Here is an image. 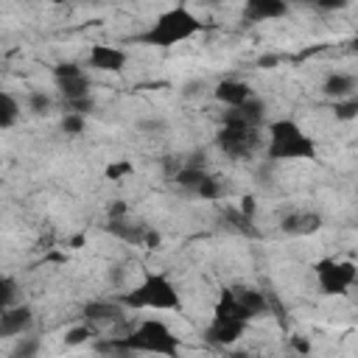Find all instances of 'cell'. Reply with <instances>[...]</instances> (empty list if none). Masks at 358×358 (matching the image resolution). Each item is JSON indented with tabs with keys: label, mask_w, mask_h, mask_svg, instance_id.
I'll return each instance as SVG.
<instances>
[{
	"label": "cell",
	"mask_w": 358,
	"mask_h": 358,
	"mask_svg": "<svg viewBox=\"0 0 358 358\" xmlns=\"http://www.w3.org/2000/svg\"><path fill=\"white\" fill-rule=\"evenodd\" d=\"M101 350H115V352H154V355H176L179 350V336H173V330L159 322V319H145L140 322L131 333L120 336V338H109L103 344H98Z\"/></svg>",
	"instance_id": "1"
},
{
	"label": "cell",
	"mask_w": 358,
	"mask_h": 358,
	"mask_svg": "<svg viewBox=\"0 0 358 358\" xmlns=\"http://www.w3.org/2000/svg\"><path fill=\"white\" fill-rule=\"evenodd\" d=\"M199 31H201V22H199L187 8L176 6V8L162 11V14L151 22V28H148L145 34H140L137 39H140V42H145V45L171 48V45H176V42L190 39V36H193V34H199Z\"/></svg>",
	"instance_id": "2"
},
{
	"label": "cell",
	"mask_w": 358,
	"mask_h": 358,
	"mask_svg": "<svg viewBox=\"0 0 358 358\" xmlns=\"http://www.w3.org/2000/svg\"><path fill=\"white\" fill-rule=\"evenodd\" d=\"M266 157L274 162H280V159H313L316 143L294 120H274V123H268Z\"/></svg>",
	"instance_id": "3"
},
{
	"label": "cell",
	"mask_w": 358,
	"mask_h": 358,
	"mask_svg": "<svg viewBox=\"0 0 358 358\" xmlns=\"http://www.w3.org/2000/svg\"><path fill=\"white\" fill-rule=\"evenodd\" d=\"M120 305L126 308H154V310H176L179 302V291L173 288V282L165 274H148L134 291L120 296Z\"/></svg>",
	"instance_id": "4"
},
{
	"label": "cell",
	"mask_w": 358,
	"mask_h": 358,
	"mask_svg": "<svg viewBox=\"0 0 358 358\" xmlns=\"http://www.w3.org/2000/svg\"><path fill=\"white\" fill-rule=\"evenodd\" d=\"M215 145L232 157V159H241V157H249L257 145H260V129L255 126H241V123H224L215 134Z\"/></svg>",
	"instance_id": "5"
},
{
	"label": "cell",
	"mask_w": 358,
	"mask_h": 358,
	"mask_svg": "<svg viewBox=\"0 0 358 358\" xmlns=\"http://www.w3.org/2000/svg\"><path fill=\"white\" fill-rule=\"evenodd\" d=\"M313 274H316L319 291L327 294V296H341V294H347V288L355 282V266H352V263L333 260V257L319 260V263L313 266Z\"/></svg>",
	"instance_id": "6"
},
{
	"label": "cell",
	"mask_w": 358,
	"mask_h": 358,
	"mask_svg": "<svg viewBox=\"0 0 358 358\" xmlns=\"http://www.w3.org/2000/svg\"><path fill=\"white\" fill-rule=\"evenodd\" d=\"M53 76H56V84L64 95V101H78V98H90V78L87 73L73 64V62H62L53 67Z\"/></svg>",
	"instance_id": "7"
},
{
	"label": "cell",
	"mask_w": 358,
	"mask_h": 358,
	"mask_svg": "<svg viewBox=\"0 0 358 358\" xmlns=\"http://www.w3.org/2000/svg\"><path fill=\"white\" fill-rule=\"evenodd\" d=\"M90 67L103 70V73H120L126 67V50L115 48V45H92L90 56H87Z\"/></svg>",
	"instance_id": "8"
},
{
	"label": "cell",
	"mask_w": 358,
	"mask_h": 358,
	"mask_svg": "<svg viewBox=\"0 0 358 358\" xmlns=\"http://www.w3.org/2000/svg\"><path fill=\"white\" fill-rule=\"evenodd\" d=\"M213 95H215L224 106H229V109H238L241 103H246L249 98H255L252 87H249L246 81H238V78H224V81H218L215 90H213Z\"/></svg>",
	"instance_id": "9"
},
{
	"label": "cell",
	"mask_w": 358,
	"mask_h": 358,
	"mask_svg": "<svg viewBox=\"0 0 358 358\" xmlns=\"http://www.w3.org/2000/svg\"><path fill=\"white\" fill-rule=\"evenodd\" d=\"M34 322V313L28 305H14V308H6L0 313V336L3 338H11V336H22Z\"/></svg>",
	"instance_id": "10"
},
{
	"label": "cell",
	"mask_w": 358,
	"mask_h": 358,
	"mask_svg": "<svg viewBox=\"0 0 358 358\" xmlns=\"http://www.w3.org/2000/svg\"><path fill=\"white\" fill-rule=\"evenodd\" d=\"M246 330V322H235V319H215L210 322V327L204 330V338L210 344H218V347H227L232 341H238Z\"/></svg>",
	"instance_id": "11"
},
{
	"label": "cell",
	"mask_w": 358,
	"mask_h": 358,
	"mask_svg": "<svg viewBox=\"0 0 358 358\" xmlns=\"http://www.w3.org/2000/svg\"><path fill=\"white\" fill-rule=\"evenodd\" d=\"M263 117H266V103L255 95V98H249L246 103H241L238 109H229V112L224 115V123H241V126H255V129H260Z\"/></svg>",
	"instance_id": "12"
},
{
	"label": "cell",
	"mask_w": 358,
	"mask_h": 358,
	"mask_svg": "<svg viewBox=\"0 0 358 358\" xmlns=\"http://www.w3.org/2000/svg\"><path fill=\"white\" fill-rule=\"evenodd\" d=\"M285 14H288V6L282 0H249L243 6V20L249 22H268Z\"/></svg>",
	"instance_id": "13"
},
{
	"label": "cell",
	"mask_w": 358,
	"mask_h": 358,
	"mask_svg": "<svg viewBox=\"0 0 358 358\" xmlns=\"http://www.w3.org/2000/svg\"><path fill=\"white\" fill-rule=\"evenodd\" d=\"M280 227L288 235H310V232H316L322 227V215L319 213H299L296 210V213H288L280 221Z\"/></svg>",
	"instance_id": "14"
},
{
	"label": "cell",
	"mask_w": 358,
	"mask_h": 358,
	"mask_svg": "<svg viewBox=\"0 0 358 358\" xmlns=\"http://www.w3.org/2000/svg\"><path fill=\"white\" fill-rule=\"evenodd\" d=\"M84 316L90 324H117L123 322L120 302H90L84 305Z\"/></svg>",
	"instance_id": "15"
},
{
	"label": "cell",
	"mask_w": 358,
	"mask_h": 358,
	"mask_svg": "<svg viewBox=\"0 0 358 358\" xmlns=\"http://www.w3.org/2000/svg\"><path fill=\"white\" fill-rule=\"evenodd\" d=\"M106 232H112L115 238H120V241H126V243H143V246H145V238H148V227H143V224H129V221H123V218H109Z\"/></svg>",
	"instance_id": "16"
},
{
	"label": "cell",
	"mask_w": 358,
	"mask_h": 358,
	"mask_svg": "<svg viewBox=\"0 0 358 358\" xmlns=\"http://www.w3.org/2000/svg\"><path fill=\"white\" fill-rule=\"evenodd\" d=\"M352 90H355V78H352L350 73H330V76L324 78V84H322V92H324L327 98H333V101L350 98Z\"/></svg>",
	"instance_id": "17"
},
{
	"label": "cell",
	"mask_w": 358,
	"mask_h": 358,
	"mask_svg": "<svg viewBox=\"0 0 358 358\" xmlns=\"http://www.w3.org/2000/svg\"><path fill=\"white\" fill-rule=\"evenodd\" d=\"M210 176H213V173H207L204 168H179V171L173 173V182H176L179 187H185L187 193L199 196V190L204 187V182H207Z\"/></svg>",
	"instance_id": "18"
},
{
	"label": "cell",
	"mask_w": 358,
	"mask_h": 358,
	"mask_svg": "<svg viewBox=\"0 0 358 358\" xmlns=\"http://www.w3.org/2000/svg\"><path fill=\"white\" fill-rule=\"evenodd\" d=\"M235 294H238V302L243 305V310H246L249 319L263 316L268 310V302H266V296L260 291H255V288H235Z\"/></svg>",
	"instance_id": "19"
},
{
	"label": "cell",
	"mask_w": 358,
	"mask_h": 358,
	"mask_svg": "<svg viewBox=\"0 0 358 358\" xmlns=\"http://www.w3.org/2000/svg\"><path fill=\"white\" fill-rule=\"evenodd\" d=\"M20 117V103L11 92H0V129H11Z\"/></svg>",
	"instance_id": "20"
},
{
	"label": "cell",
	"mask_w": 358,
	"mask_h": 358,
	"mask_svg": "<svg viewBox=\"0 0 358 358\" xmlns=\"http://www.w3.org/2000/svg\"><path fill=\"white\" fill-rule=\"evenodd\" d=\"M39 347H42V341L36 336H20V341L14 344V350H11L8 358H36L39 355Z\"/></svg>",
	"instance_id": "21"
},
{
	"label": "cell",
	"mask_w": 358,
	"mask_h": 358,
	"mask_svg": "<svg viewBox=\"0 0 358 358\" xmlns=\"http://www.w3.org/2000/svg\"><path fill=\"white\" fill-rule=\"evenodd\" d=\"M25 103H28V112H34V115H48L53 109V98L48 92H42V90L28 92V101Z\"/></svg>",
	"instance_id": "22"
},
{
	"label": "cell",
	"mask_w": 358,
	"mask_h": 358,
	"mask_svg": "<svg viewBox=\"0 0 358 358\" xmlns=\"http://www.w3.org/2000/svg\"><path fill=\"white\" fill-rule=\"evenodd\" d=\"M333 115L338 120H352L358 117V95H350L344 101H333Z\"/></svg>",
	"instance_id": "23"
},
{
	"label": "cell",
	"mask_w": 358,
	"mask_h": 358,
	"mask_svg": "<svg viewBox=\"0 0 358 358\" xmlns=\"http://www.w3.org/2000/svg\"><path fill=\"white\" fill-rule=\"evenodd\" d=\"M14 299H17V282L11 277H3L0 280V305H3V310L14 308Z\"/></svg>",
	"instance_id": "24"
},
{
	"label": "cell",
	"mask_w": 358,
	"mask_h": 358,
	"mask_svg": "<svg viewBox=\"0 0 358 358\" xmlns=\"http://www.w3.org/2000/svg\"><path fill=\"white\" fill-rule=\"evenodd\" d=\"M84 126H87V120H84V115H76V112H67V115L62 117V131H67V134H81V131H84Z\"/></svg>",
	"instance_id": "25"
},
{
	"label": "cell",
	"mask_w": 358,
	"mask_h": 358,
	"mask_svg": "<svg viewBox=\"0 0 358 358\" xmlns=\"http://www.w3.org/2000/svg\"><path fill=\"white\" fill-rule=\"evenodd\" d=\"M90 336H92V327H90V324H78V327H70V330H67L64 344H67V347H76V344H84Z\"/></svg>",
	"instance_id": "26"
},
{
	"label": "cell",
	"mask_w": 358,
	"mask_h": 358,
	"mask_svg": "<svg viewBox=\"0 0 358 358\" xmlns=\"http://www.w3.org/2000/svg\"><path fill=\"white\" fill-rule=\"evenodd\" d=\"M95 109V101L92 98H78V101H67V112H76V115H87Z\"/></svg>",
	"instance_id": "27"
},
{
	"label": "cell",
	"mask_w": 358,
	"mask_h": 358,
	"mask_svg": "<svg viewBox=\"0 0 358 358\" xmlns=\"http://www.w3.org/2000/svg\"><path fill=\"white\" fill-rule=\"evenodd\" d=\"M126 173H131V162H115V165L106 168L109 179H117V176H126Z\"/></svg>",
	"instance_id": "28"
},
{
	"label": "cell",
	"mask_w": 358,
	"mask_h": 358,
	"mask_svg": "<svg viewBox=\"0 0 358 358\" xmlns=\"http://www.w3.org/2000/svg\"><path fill=\"white\" fill-rule=\"evenodd\" d=\"M241 213L252 221V215H255V199L252 196H246V199H241Z\"/></svg>",
	"instance_id": "29"
},
{
	"label": "cell",
	"mask_w": 358,
	"mask_h": 358,
	"mask_svg": "<svg viewBox=\"0 0 358 358\" xmlns=\"http://www.w3.org/2000/svg\"><path fill=\"white\" fill-rule=\"evenodd\" d=\"M319 8L333 11V8H344V3H341V0H327V3H319Z\"/></svg>",
	"instance_id": "30"
}]
</instances>
